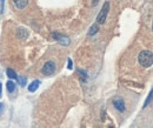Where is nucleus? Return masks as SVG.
<instances>
[{
	"label": "nucleus",
	"instance_id": "f257e3e1",
	"mask_svg": "<svg viewBox=\"0 0 153 128\" xmlns=\"http://www.w3.org/2000/svg\"><path fill=\"white\" fill-rule=\"evenodd\" d=\"M138 61L140 66L147 68L153 65V53L151 51H143L138 55Z\"/></svg>",
	"mask_w": 153,
	"mask_h": 128
},
{
	"label": "nucleus",
	"instance_id": "f03ea898",
	"mask_svg": "<svg viewBox=\"0 0 153 128\" xmlns=\"http://www.w3.org/2000/svg\"><path fill=\"white\" fill-rule=\"evenodd\" d=\"M108 11H110V3L106 1V3L103 5V7H101V10H100V12H99V14H98V16H97L98 24H105L106 18H107V14H108Z\"/></svg>",
	"mask_w": 153,
	"mask_h": 128
},
{
	"label": "nucleus",
	"instance_id": "7ed1b4c3",
	"mask_svg": "<svg viewBox=\"0 0 153 128\" xmlns=\"http://www.w3.org/2000/svg\"><path fill=\"white\" fill-rule=\"evenodd\" d=\"M54 72H56V64L53 61L45 62V65L41 68V73L44 75H46V77H49V75L54 74Z\"/></svg>",
	"mask_w": 153,
	"mask_h": 128
},
{
	"label": "nucleus",
	"instance_id": "20e7f679",
	"mask_svg": "<svg viewBox=\"0 0 153 128\" xmlns=\"http://www.w3.org/2000/svg\"><path fill=\"white\" fill-rule=\"evenodd\" d=\"M52 36L54 38V40H57L59 44H61V45H64V46H67V45H70V39L67 38L66 35H64V34H60V33H52Z\"/></svg>",
	"mask_w": 153,
	"mask_h": 128
},
{
	"label": "nucleus",
	"instance_id": "39448f33",
	"mask_svg": "<svg viewBox=\"0 0 153 128\" xmlns=\"http://www.w3.org/2000/svg\"><path fill=\"white\" fill-rule=\"evenodd\" d=\"M113 106H114V108L117 109V111H119V112H124L125 111V102H124V100L120 98V97H115L114 99H113Z\"/></svg>",
	"mask_w": 153,
	"mask_h": 128
},
{
	"label": "nucleus",
	"instance_id": "423d86ee",
	"mask_svg": "<svg viewBox=\"0 0 153 128\" xmlns=\"http://www.w3.org/2000/svg\"><path fill=\"white\" fill-rule=\"evenodd\" d=\"M16 36H18L20 40H26L28 38V31L24 27H19L18 32H16Z\"/></svg>",
	"mask_w": 153,
	"mask_h": 128
},
{
	"label": "nucleus",
	"instance_id": "0eeeda50",
	"mask_svg": "<svg viewBox=\"0 0 153 128\" xmlns=\"http://www.w3.org/2000/svg\"><path fill=\"white\" fill-rule=\"evenodd\" d=\"M13 3L18 10H24L28 5V0H13Z\"/></svg>",
	"mask_w": 153,
	"mask_h": 128
},
{
	"label": "nucleus",
	"instance_id": "6e6552de",
	"mask_svg": "<svg viewBox=\"0 0 153 128\" xmlns=\"http://www.w3.org/2000/svg\"><path fill=\"white\" fill-rule=\"evenodd\" d=\"M39 86H40V81H39V80H34L33 82L30 84V86H28V90H30L31 93H33V92H36V90L39 88Z\"/></svg>",
	"mask_w": 153,
	"mask_h": 128
},
{
	"label": "nucleus",
	"instance_id": "1a4fd4ad",
	"mask_svg": "<svg viewBox=\"0 0 153 128\" xmlns=\"http://www.w3.org/2000/svg\"><path fill=\"white\" fill-rule=\"evenodd\" d=\"M98 32H99V25H98V24H94V25L91 26V28H90V31H89V35L92 36V35L97 34Z\"/></svg>",
	"mask_w": 153,
	"mask_h": 128
},
{
	"label": "nucleus",
	"instance_id": "9d476101",
	"mask_svg": "<svg viewBox=\"0 0 153 128\" xmlns=\"http://www.w3.org/2000/svg\"><path fill=\"white\" fill-rule=\"evenodd\" d=\"M6 74H7V77L10 78V79H14V80H18V77H16V73L13 71V69H11V68H8L7 71H6Z\"/></svg>",
	"mask_w": 153,
	"mask_h": 128
},
{
	"label": "nucleus",
	"instance_id": "9b49d317",
	"mask_svg": "<svg viewBox=\"0 0 153 128\" xmlns=\"http://www.w3.org/2000/svg\"><path fill=\"white\" fill-rule=\"evenodd\" d=\"M152 98H153V88L151 89V92H150V94H148V97L146 98V100H145V102H144V108H146L148 105H150V102H151V100H152Z\"/></svg>",
	"mask_w": 153,
	"mask_h": 128
},
{
	"label": "nucleus",
	"instance_id": "f8f14e48",
	"mask_svg": "<svg viewBox=\"0 0 153 128\" xmlns=\"http://www.w3.org/2000/svg\"><path fill=\"white\" fill-rule=\"evenodd\" d=\"M6 88H7V90H8L10 93H12V92H14V89H15V84L13 81H7Z\"/></svg>",
	"mask_w": 153,
	"mask_h": 128
},
{
	"label": "nucleus",
	"instance_id": "ddd939ff",
	"mask_svg": "<svg viewBox=\"0 0 153 128\" xmlns=\"http://www.w3.org/2000/svg\"><path fill=\"white\" fill-rule=\"evenodd\" d=\"M78 73H79V75L81 77V79H82L84 81H86V80H87V73L85 72V71H82V69H78Z\"/></svg>",
	"mask_w": 153,
	"mask_h": 128
},
{
	"label": "nucleus",
	"instance_id": "4468645a",
	"mask_svg": "<svg viewBox=\"0 0 153 128\" xmlns=\"http://www.w3.org/2000/svg\"><path fill=\"white\" fill-rule=\"evenodd\" d=\"M18 80H19V84H20L21 86H25V85L27 84V79L24 78V77H18Z\"/></svg>",
	"mask_w": 153,
	"mask_h": 128
},
{
	"label": "nucleus",
	"instance_id": "2eb2a0df",
	"mask_svg": "<svg viewBox=\"0 0 153 128\" xmlns=\"http://www.w3.org/2000/svg\"><path fill=\"white\" fill-rule=\"evenodd\" d=\"M67 68H69V69H72L73 68V62H72L71 59L67 60Z\"/></svg>",
	"mask_w": 153,
	"mask_h": 128
},
{
	"label": "nucleus",
	"instance_id": "dca6fc26",
	"mask_svg": "<svg viewBox=\"0 0 153 128\" xmlns=\"http://www.w3.org/2000/svg\"><path fill=\"white\" fill-rule=\"evenodd\" d=\"M4 4H5V0H0V12H4Z\"/></svg>",
	"mask_w": 153,
	"mask_h": 128
},
{
	"label": "nucleus",
	"instance_id": "f3484780",
	"mask_svg": "<svg viewBox=\"0 0 153 128\" xmlns=\"http://www.w3.org/2000/svg\"><path fill=\"white\" fill-rule=\"evenodd\" d=\"M4 109H5V105L3 103V102H0V115L3 114V112H4Z\"/></svg>",
	"mask_w": 153,
	"mask_h": 128
},
{
	"label": "nucleus",
	"instance_id": "a211bd4d",
	"mask_svg": "<svg viewBox=\"0 0 153 128\" xmlns=\"http://www.w3.org/2000/svg\"><path fill=\"white\" fill-rule=\"evenodd\" d=\"M98 3H99V0H93V1H92V6H97Z\"/></svg>",
	"mask_w": 153,
	"mask_h": 128
},
{
	"label": "nucleus",
	"instance_id": "6ab92c4d",
	"mask_svg": "<svg viewBox=\"0 0 153 128\" xmlns=\"http://www.w3.org/2000/svg\"><path fill=\"white\" fill-rule=\"evenodd\" d=\"M1 90H3V86H1V84H0V97H1Z\"/></svg>",
	"mask_w": 153,
	"mask_h": 128
},
{
	"label": "nucleus",
	"instance_id": "aec40b11",
	"mask_svg": "<svg viewBox=\"0 0 153 128\" xmlns=\"http://www.w3.org/2000/svg\"><path fill=\"white\" fill-rule=\"evenodd\" d=\"M152 29H153V25H152Z\"/></svg>",
	"mask_w": 153,
	"mask_h": 128
}]
</instances>
